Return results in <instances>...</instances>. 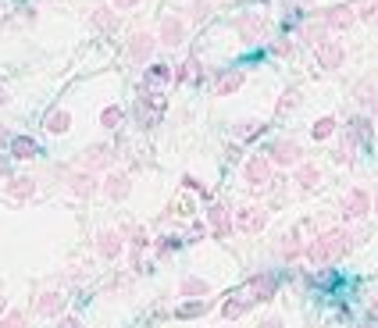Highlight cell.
<instances>
[{
  "mask_svg": "<svg viewBox=\"0 0 378 328\" xmlns=\"http://www.w3.org/2000/svg\"><path fill=\"white\" fill-rule=\"evenodd\" d=\"M271 54H279V57H289V54H292V43H289V39H282V43H275V47H271Z\"/></svg>",
  "mask_w": 378,
  "mask_h": 328,
  "instance_id": "obj_46",
  "label": "cell"
},
{
  "mask_svg": "<svg viewBox=\"0 0 378 328\" xmlns=\"http://www.w3.org/2000/svg\"><path fill=\"white\" fill-rule=\"evenodd\" d=\"M371 211L378 214V193H375V200H371Z\"/></svg>",
  "mask_w": 378,
  "mask_h": 328,
  "instance_id": "obj_54",
  "label": "cell"
},
{
  "mask_svg": "<svg viewBox=\"0 0 378 328\" xmlns=\"http://www.w3.org/2000/svg\"><path fill=\"white\" fill-rule=\"evenodd\" d=\"M353 100H357V104H361V107H378V82L375 79H361V82H357V86H353Z\"/></svg>",
  "mask_w": 378,
  "mask_h": 328,
  "instance_id": "obj_21",
  "label": "cell"
},
{
  "mask_svg": "<svg viewBox=\"0 0 378 328\" xmlns=\"http://www.w3.org/2000/svg\"><path fill=\"white\" fill-rule=\"evenodd\" d=\"M8 100H11V96H8V90H4V86H0V104H8Z\"/></svg>",
  "mask_w": 378,
  "mask_h": 328,
  "instance_id": "obj_52",
  "label": "cell"
},
{
  "mask_svg": "<svg viewBox=\"0 0 378 328\" xmlns=\"http://www.w3.org/2000/svg\"><path fill=\"white\" fill-rule=\"evenodd\" d=\"M4 172H8V161H4V157H0V175H4Z\"/></svg>",
  "mask_w": 378,
  "mask_h": 328,
  "instance_id": "obj_53",
  "label": "cell"
},
{
  "mask_svg": "<svg viewBox=\"0 0 378 328\" xmlns=\"http://www.w3.org/2000/svg\"><path fill=\"white\" fill-rule=\"evenodd\" d=\"M175 79V72L168 68V65H150V72H146V86H164V82H172Z\"/></svg>",
  "mask_w": 378,
  "mask_h": 328,
  "instance_id": "obj_30",
  "label": "cell"
},
{
  "mask_svg": "<svg viewBox=\"0 0 378 328\" xmlns=\"http://www.w3.org/2000/svg\"><path fill=\"white\" fill-rule=\"evenodd\" d=\"M310 282H314V285H332V282H335V271L325 268V271H318V275H310Z\"/></svg>",
  "mask_w": 378,
  "mask_h": 328,
  "instance_id": "obj_45",
  "label": "cell"
},
{
  "mask_svg": "<svg viewBox=\"0 0 378 328\" xmlns=\"http://www.w3.org/2000/svg\"><path fill=\"white\" fill-rule=\"evenodd\" d=\"M243 178L250 182V189H264L271 182V161L268 157H250L246 168H243Z\"/></svg>",
  "mask_w": 378,
  "mask_h": 328,
  "instance_id": "obj_11",
  "label": "cell"
},
{
  "mask_svg": "<svg viewBox=\"0 0 378 328\" xmlns=\"http://www.w3.org/2000/svg\"><path fill=\"white\" fill-rule=\"evenodd\" d=\"M164 93L157 90V86H139V96H136V121H139V129H154L157 121H161V114H164Z\"/></svg>",
  "mask_w": 378,
  "mask_h": 328,
  "instance_id": "obj_2",
  "label": "cell"
},
{
  "mask_svg": "<svg viewBox=\"0 0 378 328\" xmlns=\"http://www.w3.org/2000/svg\"><path fill=\"white\" fill-rule=\"evenodd\" d=\"M11 139H14V136H11V132H8L4 125H0V143H11Z\"/></svg>",
  "mask_w": 378,
  "mask_h": 328,
  "instance_id": "obj_51",
  "label": "cell"
},
{
  "mask_svg": "<svg viewBox=\"0 0 378 328\" xmlns=\"http://www.w3.org/2000/svg\"><path fill=\"white\" fill-rule=\"evenodd\" d=\"M346 139H353V143H368L375 139V121L371 118H364V114H353L350 121H346Z\"/></svg>",
  "mask_w": 378,
  "mask_h": 328,
  "instance_id": "obj_16",
  "label": "cell"
},
{
  "mask_svg": "<svg viewBox=\"0 0 378 328\" xmlns=\"http://www.w3.org/2000/svg\"><path fill=\"white\" fill-rule=\"evenodd\" d=\"M43 129H47L50 136H65V132L72 129V114H68L65 107L50 111V114H47V121H43Z\"/></svg>",
  "mask_w": 378,
  "mask_h": 328,
  "instance_id": "obj_25",
  "label": "cell"
},
{
  "mask_svg": "<svg viewBox=\"0 0 378 328\" xmlns=\"http://www.w3.org/2000/svg\"><path fill=\"white\" fill-rule=\"evenodd\" d=\"M375 114H378V107H375Z\"/></svg>",
  "mask_w": 378,
  "mask_h": 328,
  "instance_id": "obj_56",
  "label": "cell"
},
{
  "mask_svg": "<svg viewBox=\"0 0 378 328\" xmlns=\"http://www.w3.org/2000/svg\"><path fill=\"white\" fill-rule=\"evenodd\" d=\"M57 328H82V321H79V318H61Z\"/></svg>",
  "mask_w": 378,
  "mask_h": 328,
  "instance_id": "obj_48",
  "label": "cell"
},
{
  "mask_svg": "<svg viewBox=\"0 0 378 328\" xmlns=\"http://www.w3.org/2000/svg\"><path fill=\"white\" fill-rule=\"evenodd\" d=\"M179 296H189V300H207V296H211V285H207L203 278H193V275H189V278H182V282H179Z\"/></svg>",
  "mask_w": 378,
  "mask_h": 328,
  "instance_id": "obj_23",
  "label": "cell"
},
{
  "mask_svg": "<svg viewBox=\"0 0 378 328\" xmlns=\"http://www.w3.org/2000/svg\"><path fill=\"white\" fill-rule=\"evenodd\" d=\"M100 189L108 193V200H115V203H118V200H125V196L132 193V178L125 175V172H118V175H108V178L100 182Z\"/></svg>",
  "mask_w": 378,
  "mask_h": 328,
  "instance_id": "obj_18",
  "label": "cell"
},
{
  "mask_svg": "<svg viewBox=\"0 0 378 328\" xmlns=\"http://www.w3.org/2000/svg\"><path fill=\"white\" fill-rule=\"evenodd\" d=\"M246 311H250V300H239V296L221 303V318H225V321H236V318H243Z\"/></svg>",
  "mask_w": 378,
  "mask_h": 328,
  "instance_id": "obj_29",
  "label": "cell"
},
{
  "mask_svg": "<svg viewBox=\"0 0 378 328\" xmlns=\"http://www.w3.org/2000/svg\"><path fill=\"white\" fill-rule=\"evenodd\" d=\"M257 328H282V318H264Z\"/></svg>",
  "mask_w": 378,
  "mask_h": 328,
  "instance_id": "obj_49",
  "label": "cell"
},
{
  "mask_svg": "<svg viewBox=\"0 0 378 328\" xmlns=\"http://www.w3.org/2000/svg\"><path fill=\"white\" fill-rule=\"evenodd\" d=\"M350 246H353V236H350L346 229H328V232H321L318 239H310V243H307L304 257L314 264V268H325V264L346 257V254H350Z\"/></svg>",
  "mask_w": 378,
  "mask_h": 328,
  "instance_id": "obj_1",
  "label": "cell"
},
{
  "mask_svg": "<svg viewBox=\"0 0 378 328\" xmlns=\"http://www.w3.org/2000/svg\"><path fill=\"white\" fill-rule=\"evenodd\" d=\"M36 154H39V147H36L32 136H14V139H11V157L29 161V157H36Z\"/></svg>",
  "mask_w": 378,
  "mask_h": 328,
  "instance_id": "obj_26",
  "label": "cell"
},
{
  "mask_svg": "<svg viewBox=\"0 0 378 328\" xmlns=\"http://www.w3.org/2000/svg\"><path fill=\"white\" fill-rule=\"evenodd\" d=\"M111 161H115V150L108 147V143H93V147L82 150L79 168L82 172H103V168H111Z\"/></svg>",
  "mask_w": 378,
  "mask_h": 328,
  "instance_id": "obj_5",
  "label": "cell"
},
{
  "mask_svg": "<svg viewBox=\"0 0 378 328\" xmlns=\"http://www.w3.org/2000/svg\"><path fill=\"white\" fill-rule=\"evenodd\" d=\"M8 193H11L14 200H29V196L36 193V178H29V175L11 178V182H8Z\"/></svg>",
  "mask_w": 378,
  "mask_h": 328,
  "instance_id": "obj_27",
  "label": "cell"
},
{
  "mask_svg": "<svg viewBox=\"0 0 378 328\" xmlns=\"http://www.w3.org/2000/svg\"><path fill=\"white\" fill-rule=\"evenodd\" d=\"M236 32H239L243 43H257V39L268 36V18L261 11H246V14L236 18Z\"/></svg>",
  "mask_w": 378,
  "mask_h": 328,
  "instance_id": "obj_3",
  "label": "cell"
},
{
  "mask_svg": "<svg viewBox=\"0 0 378 328\" xmlns=\"http://www.w3.org/2000/svg\"><path fill=\"white\" fill-rule=\"evenodd\" d=\"M197 75H200V61H197V57H189L186 65L175 72V86H179V82H189V79H197Z\"/></svg>",
  "mask_w": 378,
  "mask_h": 328,
  "instance_id": "obj_35",
  "label": "cell"
},
{
  "mask_svg": "<svg viewBox=\"0 0 378 328\" xmlns=\"http://www.w3.org/2000/svg\"><path fill=\"white\" fill-rule=\"evenodd\" d=\"M65 303H68V296H65V293H57V289H47L43 296H39L36 311L43 314V318H57L61 311H65Z\"/></svg>",
  "mask_w": 378,
  "mask_h": 328,
  "instance_id": "obj_20",
  "label": "cell"
},
{
  "mask_svg": "<svg viewBox=\"0 0 378 328\" xmlns=\"http://www.w3.org/2000/svg\"><path fill=\"white\" fill-rule=\"evenodd\" d=\"M275 293H279V278L271 275V271H261V275H254V278L246 282V296L257 300V303H268Z\"/></svg>",
  "mask_w": 378,
  "mask_h": 328,
  "instance_id": "obj_7",
  "label": "cell"
},
{
  "mask_svg": "<svg viewBox=\"0 0 378 328\" xmlns=\"http://www.w3.org/2000/svg\"><path fill=\"white\" fill-rule=\"evenodd\" d=\"M207 300H189V303H182V307H175V318H182V321H189V318H200L203 311H207Z\"/></svg>",
  "mask_w": 378,
  "mask_h": 328,
  "instance_id": "obj_31",
  "label": "cell"
},
{
  "mask_svg": "<svg viewBox=\"0 0 378 328\" xmlns=\"http://www.w3.org/2000/svg\"><path fill=\"white\" fill-rule=\"evenodd\" d=\"M314 50H318V68H325V72L343 68V61H346V47L339 43V39H325V43H318Z\"/></svg>",
  "mask_w": 378,
  "mask_h": 328,
  "instance_id": "obj_8",
  "label": "cell"
},
{
  "mask_svg": "<svg viewBox=\"0 0 378 328\" xmlns=\"http://www.w3.org/2000/svg\"><path fill=\"white\" fill-rule=\"evenodd\" d=\"M332 132H335V118H318V121L310 125V136H314V139H328Z\"/></svg>",
  "mask_w": 378,
  "mask_h": 328,
  "instance_id": "obj_36",
  "label": "cell"
},
{
  "mask_svg": "<svg viewBox=\"0 0 378 328\" xmlns=\"http://www.w3.org/2000/svg\"><path fill=\"white\" fill-rule=\"evenodd\" d=\"M0 328H26V314L22 311H8L4 321H0Z\"/></svg>",
  "mask_w": 378,
  "mask_h": 328,
  "instance_id": "obj_42",
  "label": "cell"
},
{
  "mask_svg": "<svg viewBox=\"0 0 378 328\" xmlns=\"http://www.w3.org/2000/svg\"><path fill=\"white\" fill-rule=\"evenodd\" d=\"M182 39H186V22H182V18H175V14H168L164 22H161L157 43H161V47H179Z\"/></svg>",
  "mask_w": 378,
  "mask_h": 328,
  "instance_id": "obj_14",
  "label": "cell"
},
{
  "mask_svg": "<svg viewBox=\"0 0 378 328\" xmlns=\"http://www.w3.org/2000/svg\"><path fill=\"white\" fill-rule=\"evenodd\" d=\"M268 161L289 168V164H300V161H304V150H300V143H292V139H275V143L268 147Z\"/></svg>",
  "mask_w": 378,
  "mask_h": 328,
  "instance_id": "obj_6",
  "label": "cell"
},
{
  "mask_svg": "<svg viewBox=\"0 0 378 328\" xmlns=\"http://www.w3.org/2000/svg\"><path fill=\"white\" fill-rule=\"evenodd\" d=\"M368 214H371V196H368V189H350L346 200H343V218H346V221H361V218H368Z\"/></svg>",
  "mask_w": 378,
  "mask_h": 328,
  "instance_id": "obj_10",
  "label": "cell"
},
{
  "mask_svg": "<svg viewBox=\"0 0 378 328\" xmlns=\"http://www.w3.org/2000/svg\"><path fill=\"white\" fill-rule=\"evenodd\" d=\"M243 79H246V75H243L239 68L221 72V75H218V82H215V96H232V93L243 86Z\"/></svg>",
  "mask_w": 378,
  "mask_h": 328,
  "instance_id": "obj_22",
  "label": "cell"
},
{
  "mask_svg": "<svg viewBox=\"0 0 378 328\" xmlns=\"http://www.w3.org/2000/svg\"><path fill=\"white\" fill-rule=\"evenodd\" d=\"M361 328H378V325H361Z\"/></svg>",
  "mask_w": 378,
  "mask_h": 328,
  "instance_id": "obj_55",
  "label": "cell"
},
{
  "mask_svg": "<svg viewBox=\"0 0 378 328\" xmlns=\"http://www.w3.org/2000/svg\"><path fill=\"white\" fill-rule=\"evenodd\" d=\"M318 182H321L318 164H300V168H297V186H300V189H314Z\"/></svg>",
  "mask_w": 378,
  "mask_h": 328,
  "instance_id": "obj_28",
  "label": "cell"
},
{
  "mask_svg": "<svg viewBox=\"0 0 378 328\" xmlns=\"http://www.w3.org/2000/svg\"><path fill=\"white\" fill-rule=\"evenodd\" d=\"M264 225H268V211H264V207H254V203H246V207L236 211V229H243V232H250V236L264 232Z\"/></svg>",
  "mask_w": 378,
  "mask_h": 328,
  "instance_id": "obj_9",
  "label": "cell"
},
{
  "mask_svg": "<svg viewBox=\"0 0 378 328\" xmlns=\"http://www.w3.org/2000/svg\"><path fill=\"white\" fill-rule=\"evenodd\" d=\"M136 4H139V0H111V8H115V11H132Z\"/></svg>",
  "mask_w": 378,
  "mask_h": 328,
  "instance_id": "obj_47",
  "label": "cell"
},
{
  "mask_svg": "<svg viewBox=\"0 0 378 328\" xmlns=\"http://www.w3.org/2000/svg\"><path fill=\"white\" fill-rule=\"evenodd\" d=\"M68 189H72V196H82V200H86V196H93L97 189H100V182H97V175L93 172H72L68 175Z\"/></svg>",
  "mask_w": 378,
  "mask_h": 328,
  "instance_id": "obj_17",
  "label": "cell"
},
{
  "mask_svg": "<svg viewBox=\"0 0 378 328\" xmlns=\"http://www.w3.org/2000/svg\"><path fill=\"white\" fill-rule=\"evenodd\" d=\"M300 32H304V39H310L314 47H318V43H325V39H328V29H325L321 22H318V25H304Z\"/></svg>",
  "mask_w": 378,
  "mask_h": 328,
  "instance_id": "obj_37",
  "label": "cell"
},
{
  "mask_svg": "<svg viewBox=\"0 0 378 328\" xmlns=\"http://www.w3.org/2000/svg\"><path fill=\"white\" fill-rule=\"evenodd\" d=\"M264 129H268L264 121H257V118H243L239 125H236V136H239V139H254V136H261Z\"/></svg>",
  "mask_w": 378,
  "mask_h": 328,
  "instance_id": "obj_32",
  "label": "cell"
},
{
  "mask_svg": "<svg viewBox=\"0 0 378 328\" xmlns=\"http://www.w3.org/2000/svg\"><path fill=\"white\" fill-rule=\"evenodd\" d=\"M357 18H364V22H378V0H361Z\"/></svg>",
  "mask_w": 378,
  "mask_h": 328,
  "instance_id": "obj_40",
  "label": "cell"
},
{
  "mask_svg": "<svg viewBox=\"0 0 378 328\" xmlns=\"http://www.w3.org/2000/svg\"><path fill=\"white\" fill-rule=\"evenodd\" d=\"M182 246V239L179 236H161V243H157V257H168V254H175Z\"/></svg>",
  "mask_w": 378,
  "mask_h": 328,
  "instance_id": "obj_41",
  "label": "cell"
},
{
  "mask_svg": "<svg viewBox=\"0 0 378 328\" xmlns=\"http://www.w3.org/2000/svg\"><path fill=\"white\" fill-rule=\"evenodd\" d=\"M90 25L100 29V32L118 29V11H115L111 4H97V8H90Z\"/></svg>",
  "mask_w": 378,
  "mask_h": 328,
  "instance_id": "obj_19",
  "label": "cell"
},
{
  "mask_svg": "<svg viewBox=\"0 0 378 328\" xmlns=\"http://www.w3.org/2000/svg\"><path fill=\"white\" fill-rule=\"evenodd\" d=\"M275 250H279V257H282V260H289V264H292L297 257H304V250H307V246L300 243V236H297V232H292V236H282V239H279V246H275Z\"/></svg>",
  "mask_w": 378,
  "mask_h": 328,
  "instance_id": "obj_24",
  "label": "cell"
},
{
  "mask_svg": "<svg viewBox=\"0 0 378 328\" xmlns=\"http://www.w3.org/2000/svg\"><path fill=\"white\" fill-rule=\"evenodd\" d=\"M121 118H125V111H121L118 104H108V107L100 111V125H103V129H118Z\"/></svg>",
  "mask_w": 378,
  "mask_h": 328,
  "instance_id": "obj_34",
  "label": "cell"
},
{
  "mask_svg": "<svg viewBox=\"0 0 378 328\" xmlns=\"http://www.w3.org/2000/svg\"><path fill=\"white\" fill-rule=\"evenodd\" d=\"M182 182H186V186H189V189H197V193H200V196H203V200H211V189H207V186H203V182H197V178H193V175H186V178H182Z\"/></svg>",
  "mask_w": 378,
  "mask_h": 328,
  "instance_id": "obj_44",
  "label": "cell"
},
{
  "mask_svg": "<svg viewBox=\"0 0 378 328\" xmlns=\"http://www.w3.org/2000/svg\"><path fill=\"white\" fill-rule=\"evenodd\" d=\"M353 22H357V8L353 4H332V8L321 11V25L328 32H346Z\"/></svg>",
  "mask_w": 378,
  "mask_h": 328,
  "instance_id": "obj_4",
  "label": "cell"
},
{
  "mask_svg": "<svg viewBox=\"0 0 378 328\" xmlns=\"http://www.w3.org/2000/svg\"><path fill=\"white\" fill-rule=\"evenodd\" d=\"M297 104H300V90H286V93H282V100L275 104V111H279V114H286V111H292Z\"/></svg>",
  "mask_w": 378,
  "mask_h": 328,
  "instance_id": "obj_38",
  "label": "cell"
},
{
  "mask_svg": "<svg viewBox=\"0 0 378 328\" xmlns=\"http://www.w3.org/2000/svg\"><path fill=\"white\" fill-rule=\"evenodd\" d=\"M368 321L378 325V300H371V307H368Z\"/></svg>",
  "mask_w": 378,
  "mask_h": 328,
  "instance_id": "obj_50",
  "label": "cell"
},
{
  "mask_svg": "<svg viewBox=\"0 0 378 328\" xmlns=\"http://www.w3.org/2000/svg\"><path fill=\"white\" fill-rule=\"evenodd\" d=\"M97 254L103 257V260H118L121 254H125V236L121 232H100L97 236Z\"/></svg>",
  "mask_w": 378,
  "mask_h": 328,
  "instance_id": "obj_15",
  "label": "cell"
},
{
  "mask_svg": "<svg viewBox=\"0 0 378 328\" xmlns=\"http://www.w3.org/2000/svg\"><path fill=\"white\" fill-rule=\"evenodd\" d=\"M211 14V0H193V22H203Z\"/></svg>",
  "mask_w": 378,
  "mask_h": 328,
  "instance_id": "obj_43",
  "label": "cell"
},
{
  "mask_svg": "<svg viewBox=\"0 0 378 328\" xmlns=\"http://www.w3.org/2000/svg\"><path fill=\"white\" fill-rule=\"evenodd\" d=\"M353 147H357V143L343 136V143L335 147V161H339V164H353Z\"/></svg>",
  "mask_w": 378,
  "mask_h": 328,
  "instance_id": "obj_39",
  "label": "cell"
},
{
  "mask_svg": "<svg viewBox=\"0 0 378 328\" xmlns=\"http://www.w3.org/2000/svg\"><path fill=\"white\" fill-rule=\"evenodd\" d=\"M154 47H157V36L146 32V29H139V32L129 39V61H136V65H146V61H150V54H154Z\"/></svg>",
  "mask_w": 378,
  "mask_h": 328,
  "instance_id": "obj_12",
  "label": "cell"
},
{
  "mask_svg": "<svg viewBox=\"0 0 378 328\" xmlns=\"http://www.w3.org/2000/svg\"><path fill=\"white\" fill-rule=\"evenodd\" d=\"M121 236H129L132 250H146V246H150V236H146L143 225H129V229H121Z\"/></svg>",
  "mask_w": 378,
  "mask_h": 328,
  "instance_id": "obj_33",
  "label": "cell"
},
{
  "mask_svg": "<svg viewBox=\"0 0 378 328\" xmlns=\"http://www.w3.org/2000/svg\"><path fill=\"white\" fill-rule=\"evenodd\" d=\"M207 221H211V232H215V239H228L232 236V214H228V207H221V203H211L207 207Z\"/></svg>",
  "mask_w": 378,
  "mask_h": 328,
  "instance_id": "obj_13",
  "label": "cell"
}]
</instances>
